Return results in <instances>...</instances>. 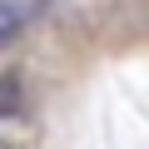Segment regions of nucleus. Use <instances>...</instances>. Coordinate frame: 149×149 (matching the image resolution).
<instances>
[{"label": "nucleus", "mask_w": 149, "mask_h": 149, "mask_svg": "<svg viewBox=\"0 0 149 149\" xmlns=\"http://www.w3.org/2000/svg\"><path fill=\"white\" fill-rule=\"evenodd\" d=\"M20 25H25V10L15 5V0H0V50L20 35Z\"/></svg>", "instance_id": "1"}]
</instances>
